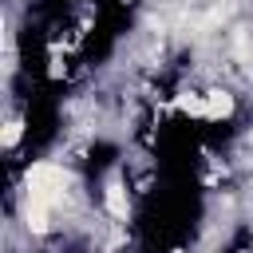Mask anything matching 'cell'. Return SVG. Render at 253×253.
Returning a JSON list of instances; mask_svg holds the SVG:
<instances>
[{
	"label": "cell",
	"instance_id": "cell-1",
	"mask_svg": "<svg viewBox=\"0 0 253 253\" xmlns=\"http://www.w3.org/2000/svg\"><path fill=\"white\" fill-rule=\"evenodd\" d=\"M67 194V174L51 162H36L28 170V202H43V206H55L63 202Z\"/></svg>",
	"mask_w": 253,
	"mask_h": 253
},
{
	"label": "cell",
	"instance_id": "cell-2",
	"mask_svg": "<svg viewBox=\"0 0 253 253\" xmlns=\"http://www.w3.org/2000/svg\"><path fill=\"white\" fill-rule=\"evenodd\" d=\"M206 115H210V119H225V115H233V99H229L225 91H210V95H206Z\"/></svg>",
	"mask_w": 253,
	"mask_h": 253
},
{
	"label": "cell",
	"instance_id": "cell-3",
	"mask_svg": "<svg viewBox=\"0 0 253 253\" xmlns=\"http://www.w3.org/2000/svg\"><path fill=\"white\" fill-rule=\"evenodd\" d=\"M107 210H111L115 217H126V194H123L119 178H111V182H107Z\"/></svg>",
	"mask_w": 253,
	"mask_h": 253
},
{
	"label": "cell",
	"instance_id": "cell-4",
	"mask_svg": "<svg viewBox=\"0 0 253 253\" xmlns=\"http://www.w3.org/2000/svg\"><path fill=\"white\" fill-rule=\"evenodd\" d=\"M47 210H51V206H43V202H28V225H32L36 233L47 229Z\"/></svg>",
	"mask_w": 253,
	"mask_h": 253
},
{
	"label": "cell",
	"instance_id": "cell-5",
	"mask_svg": "<svg viewBox=\"0 0 253 253\" xmlns=\"http://www.w3.org/2000/svg\"><path fill=\"white\" fill-rule=\"evenodd\" d=\"M178 107H182V111H190V115H206V99H194V95H182V99H178Z\"/></svg>",
	"mask_w": 253,
	"mask_h": 253
},
{
	"label": "cell",
	"instance_id": "cell-6",
	"mask_svg": "<svg viewBox=\"0 0 253 253\" xmlns=\"http://www.w3.org/2000/svg\"><path fill=\"white\" fill-rule=\"evenodd\" d=\"M20 126H24V123H8V130H4V146H16V138H20Z\"/></svg>",
	"mask_w": 253,
	"mask_h": 253
}]
</instances>
